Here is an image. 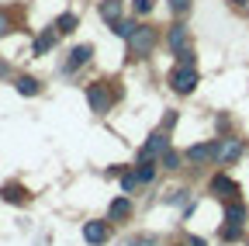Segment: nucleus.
<instances>
[{"label": "nucleus", "instance_id": "obj_1", "mask_svg": "<svg viewBox=\"0 0 249 246\" xmlns=\"http://www.w3.org/2000/svg\"><path fill=\"white\" fill-rule=\"evenodd\" d=\"M118 97H121V87H118V83L107 87L104 80H97V83H90V87H87V101H90L93 114H107L111 104H114Z\"/></svg>", "mask_w": 249, "mask_h": 246}, {"label": "nucleus", "instance_id": "obj_18", "mask_svg": "<svg viewBox=\"0 0 249 246\" xmlns=\"http://www.w3.org/2000/svg\"><path fill=\"white\" fill-rule=\"evenodd\" d=\"M135 32H139L135 21H118V24H114V35H121V38H132Z\"/></svg>", "mask_w": 249, "mask_h": 246}, {"label": "nucleus", "instance_id": "obj_11", "mask_svg": "<svg viewBox=\"0 0 249 246\" xmlns=\"http://www.w3.org/2000/svg\"><path fill=\"white\" fill-rule=\"evenodd\" d=\"M0 198L11 201V205H28L31 201V194L21 188V184H4V188H0Z\"/></svg>", "mask_w": 249, "mask_h": 246}, {"label": "nucleus", "instance_id": "obj_17", "mask_svg": "<svg viewBox=\"0 0 249 246\" xmlns=\"http://www.w3.org/2000/svg\"><path fill=\"white\" fill-rule=\"evenodd\" d=\"M101 18L107 24H118L121 21V4H118V0H104V4H101Z\"/></svg>", "mask_w": 249, "mask_h": 246}, {"label": "nucleus", "instance_id": "obj_28", "mask_svg": "<svg viewBox=\"0 0 249 246\" xmlns=\"http://www.w3.org/2000/svg\"><path fill=\"white\" fill-rule=\"evenodd\" d=\"M124 246H152V239H149V236H139V239H128Z\"/></svg>", "mask_w": 249, "mask_h": 246}, {"label": "nucleus", "instance_id": "obj_12", "mask_svg": "<svg viewBox=\"0 0 249 246\" xmlns=\"http://www.w3.org/2000/svg\"><path fill=\"white\" fill-rule=\"evenodd\" d=\"M55 42H59V28L52 24V28H45V32L35 38V56H45V52H49Z\"/></svg>", "mask_w": 249, "mask_h": 246}, {"label": "nucleus", "instance_id": "obj_10", "mask_svg": "<svg viewBox=\"0 0 249 246\" xmlns=\"http://www.w3.org/2000/svg\"><path fill=\"white\" fill-rule=\"evenodd\" d=\"M246 215H249V211H246L242 201H229V205H225V226L242 229V226H246Z\"/></svg>", "mask_w": 249, "mask_h": 246}, {"label": "nucleus", "instance_id": "obj_9", "mask_svg": "<svg viewBox=\"0 0 249 246\" xmlns=\"http://www.w3.org/2000/svg\"><path fill=\"white\" fill-rule=\"evenodd\" d=\"M90 56H93V45H76V49L70 52V59H66V66H62V70H66V73H76L80 66L90 63Z\"/></svg>", "mask_w": 249, "mask_h": 246}, {"label": "nucleus", "instance_id": "obj_16", "mask_svg": "<svg viewBox=\"0 0 249 246\" xmlns=\"http://www.w3.org/2000/svg\"><path fill=\"white\" fill-rule=\"evenodd\" d=\"M14 87H18V94H24V97H35L38 90H42L35 76H18V80H14Z\"/></svg>", "mask_w": 249, "mask_h": 246}, {"label": "nucleus", "instance_id": "obj_22", "mask_svg": "<svg viewBox=\"0 0 249 246\" xmlns=\"http://www.w3.org/2000/svg\"><path fill=\"white\" fill-rule=\"evenodd\" d=\"M11 28H14V21H11V11H4V7H0V38H4V35L11 32Z\"/></svg>", "mask_w": 249, "mask_h": 246}, {"label": "nucleus", "instance_id": "obj_21", "mask_svg": "<svg viewBox=\"0 0 249 246\" xmlns=\"http://www.w3.org/2000/svg\"><path fill=\"white\" fill-rule=\"evenodd\" d=\"M163 167H166V170H177V167H180V152H177V149H166V152H163Z\"/></svg>", "mask_w": 249, "mask_h": 246}, {"label": "nucleus", "instance_id": "obj_26", "mask_svg": "<svg viewBox=\"0 0 249 246\" xmlns=\"http://www.w3.org/2000/svg\"><path fill=\"white\" fill-rule=\"evenodd\" d=\"M166 201H170V205H183V201H187V191H173Z\"/></svg>", "mask_w": 249, "mask_h": 246}, {"label": "nucleus", "instance_id": "obj_6", "mask_svg": "<svg viewBox=\"0 0 249 246\" xmlns=\"http://www.w3.org/2000/svg\"><path fill=\"white\" fill-rule=\"evenodd\" d=\"M211 194L222 198L225 205H229V201H239V184H235L232 177H225V173H218V177H211Z\"/></svg>", "mask_w": 249, "mask_h": 246}, {"label": "nucleus", "instance_id": "obj_4", "mask_svg": "<svg viewBox=\"0 0 249 246\" xmlns=\"http://www.w3.org/2000/svg\"><path fill=\"white\" fill-rule=\"evenodd\" d=\"M194 87H197V70L194 66H180L177 63V70H170V90L173 94H194Z\"/></svg>", "mask_w": 249, "mask_h": 246}, {"label": "nucleus", "instance_id": "obj_29", "mask_svg": "<svg viewBox=\"0 0 249 246\" xmlns=\"http://www.w3.org/2000/svg\"><path fill=\"white\" fill-rule=\"evenodd\" d=\"M187 246H208V243H204L201 236H191V243H187Z\"/></svg>", "mask_w": 249, "mask_h": 246}, {"label": "nucleus", "instance_id": "obj_7", "mask_svg": "<svg viewBox=\"0 0 249 246\" xmlns=\"http://www.w3.org/2000/svg\"><path fill=\"white\" fill-rule=\"evenodd\" d=\"M107 236H111V226H107V222H97V219H93V222H87V226H83V239H87L90 246L107 243Z\"/></svg>", "mask_w": 249, "mask_h": 246}, {"label": "nucleus", "instance_id": "obj_5", "mask_svg": "<svg viewBox=\"0 0 249 246\" xmlns=\"http://www.w3.org/2000/svg\"><path fill=\"white\" fill-rule=\"evenodd\" d=\"M170 149V135L166 132H152L149 135V142L142 146V152H139V163H145V160H156V156H160L163 160V152Z\"/></svg>", "mask_w": 249, "mask_h": 246}, {"label": "nucleus", "instance_id": "obj_2", "mask_svg": "<svg viewBox=\"0 0 249 246\" xmlns=\"http://www.w3.org/2000/svg\"><path fill=\"white\" fill-rule=\"evenodd\" d=\"M156 42H160V28H152V24H139V32L128 38V59L135 63V59H145Z\"/></svg>", "mask_w": 249, "mask_h": 246}, {"label": "nucleus", "instance_id": "obj_3", "mask_svg": "<svg viewBox=\"0 0 249 246\" xmlns=\"http://www.w3.org/2000/svg\"><path fill=\"white\" fill-rule=\"evenodd\" d=\"M214 163H235L242 152H246V142L239 135H222V139H214Z\"/></svg>", "mask_w": 249, "mask_h": 246}, {"label": "nucleus", "instance_id": "obj_14", "mask_svg": "<svg viewBox=\"0 0 249 246\" xmlns=\"http://www.w3.org/2000/svg\"><path fill=\"white\" fill-rule=\"evenodd\" d=\"M128 215H132V201H128V198H118V201L107 208V219H111V222H121V219H128Z\"/></svg>", "mask_w": 249, "mask_h": 246}, {"label": "nucleus", "instance_id": "obj_24", "mask_svg": "<svg viewBox=\"0 0 249 246\" xmlns=\"http://www.w3.org/2000/svg\"><path fill=\"white\" fill-rule=\"evenodd\" d=\"M177 63H180V66H194V49H183V52H177Z\"/></svg>", "mask_w": 249, "mask_h": 246}, {"label": "nucleus", "instance_id": "obj_15", "mask_svg": "<svg viewBox=\"0 0 249 246\" xmlns=\"http://www.w3.org/2000/svg\"><path fill=\"white\" fill-rule=\"evenodd\" d=\"M76 24H80V18H76L73 11H66V14H59V18H55L59 35H73V32H76Z\"/></svg>", "mask_w": 249, "mask_h": 246}, {"label": "nucleus", "instance_id": "obj_13", "mask_svg": "<svg viewBox=\"0 0 249 246\" xmlns=\"http://www.w3.org/2000/svg\"><path fill=\"white\" fill-rule=\"evenodd\" d=\"M187 160H191V163H208V160H214V146H211V142L191 146V149H187Z\"/></svg>", "mask_w": 249, "mask_h": 246}, {"label": "nucleus", "instance_id": "obj_19", "mask_svg": "<svg viewBox=\"0 0 249 246\" xmlns=\"http://www.w3.org/2000/svg\"><path fill=\"white\" fill-rule=\"evenodd\" d=\"M139 184H142V180H139V173H135V170H128V173H121V188H124V194H132V191L139 188Z\"/></svg>", "mask_w": 249, "mask_h": 246}, {"label": "nucleus", "instance_id": "obj_27", "mask_svg": "<svg viewBox=\"0 0 249 246\" xmlns=\"http://www.w3.org/2000/svg\"><path fill=\"white\" fill-rule=\"evenodd\" d=\"M135 11H139V14H149V11H152V0H135Z\"/></svg>", "mask_w": 249, "mask_h": 246}, {"label": "nucleus", "instance_id": "obj_30", "mask_svg": "<svg viewBox=\"0 0 249 246\" xmlns=\"http://www.w3.org/2000/svg\"><path fill=\"white\" fill-rule=\"evenodd\" d=\"M229 4H232V7H239V11H242V7H249V0H229Z\"/></svg>", "mask_w": 249, "mask_h": 246}, {"label": "nucleus", "instance_id": "obj_20", "mask_svg": "<svg viewBox=\"0 0 249 246\" xmlns=\"http://www.w3.org/2000/svg\"><path fill=\"white\" fill-rule=\"evenodd\" d=\"M152 177H156V167H152V160H145V163H139V180H142V184H149Z\"/></svg>", "mask_w": 249, "mask_h": 246}, {"label": "nucleus", "instance_id": "obj_8", "mask_svg": "<svg viewBox=\"0 0 249 246\" xmlns=\"http://www.w3.org/2000/svg\"><path fill=\"white\" fill-rule=\"evenodd\" d=\"M187 35H191V28H187L183 21H177V24L170 28V35H166V45L173 49V56H177V52H183V49H191V45H187Z\"/></svg>", "mask_w": 249, "mask_h": 246}, {"label": "nucleus", "instance_id": "obj_23", "mask_svg": "<svg viewBox=\"0 0 249 246\" xmlns=\"http://www.w3.org/2000/svg\"><path fill=\"white\" fill-rule=\"evenodd\" d=\"M170 11H173L177 18H183L187 11H191V0H170Z\"/></svg>", "mask_w": 249, "mask_h": 246}, {"label": "nucleus", "instance_id": "obj_25", "mask_svg": "<svg viewBox=\"0 0 249 246\" xmlns=\"http://www.w3.org/2000/svg\"><path fill=\"white\" fill-rule=\"evenodd\" d=\"M239 236H242V229H235V226H225V229H222V239H229V243L239 239Z\"/></svg>", "mask_w": 249, "mask_h": 246}]
</instances>
